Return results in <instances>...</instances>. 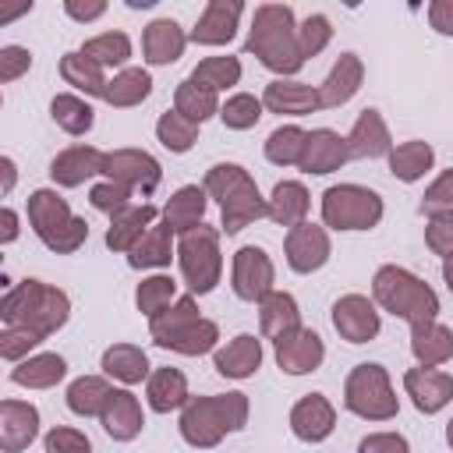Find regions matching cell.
<instances>
[{"mask_svg":"<svg viewBox=\"0 0 453 453\" xmlns=\"http://www.w3.org/2000/svg\"><path fill=\"white\" fill-rule=\"evenodd\" d=\"M244 53L258 57L265 71L276 78H297L304 67L301 46H297V18L287 4H258L251 14V28L244 39Z\"/></svg>","mask_w":453,"mask_h":453,"instance_id":"1","label":"cell"},{"mask_svg":"<svg viewBox=\"0 0 453 453\" xmlns=\"http://www.w3.org/2000/svg\"><path fill=\"white\" fill-rule=\"evenodd\" d=\"M251 403L241 389L230 393H212V396H191L180 411V439L195 449H216L226 435L241 432L248 425Z\"/></svg>","mask_w":453,"mask_h":453,"instance_id":"2","label":"cell"},{"mask_svg":"<svg viewBox=\"0 0 453 453\" xmlns=\"http://www.w3.org/2000/svg\"><path fill=\"white\" fill-rule=\"evenodd\" d=\"M205 195L219 202V230L241 234L244 226L269 216V198H262L255 177L241 163H212L202 180Z\"/></svg>","mask_w":453,"mask_h":453,"instance_id":"3","label":"cell"},{"mask_svg":"<svg viewBox=\"0 0 453 453\" xmlns=\"http://www.w3.org/2000/svg\"><path fill=\"white\" fill-rule=\"evenodd\" d=\"M71 319V297L42 280H21L4 290L0 297V322L4 326H28L39 336H53Z\"/></svg>","mask_w":453,"mask_h":453,"instance_id":"4","label":"cell"},{"mask_svg":"<svg viewBox=\"0 0 453 453\" xmlns=\"http://www.w3.org/2000/svg\"><path fill=\"white\" fill-rule=\"evenodd\" d=\"M372 301L379 304V311H389L393 319L407 322V326H421V322H435L439 319V294L414 276L403 265H379L372 276Z\"/></svg>","mask_w":453,"mask_h":453,"instance_id":"5","label":"cell"},{"mask_svg":"<svg viewBox=\"0 0 453 453\" xmlns=\"http://www.w3.org/2000/svg\"><path fill=\"white\" fill-rule=\"evenodd\" d=\"M149 336H152L156 347L184 354V357L216 354V347H219V326L212 319L198 315V297L195 294L177 297L159 319H152Z\"/></svg>","mask_w":453,"mask_h":453,"instance_id":"6","label":"cell"},{"mask_svg":"<svg viewBox=\"0 0 453 453\" xmlns=\"http://www.w3.org/2000/svg\"><path fill=\"white\" fill-rule=\"evenodd\" d=\"M28 226L53 255H74L88 241V223L71 212L57 188H35L28 195Z\"/></svg>","mask_w":453,"mask_h":453,"instance_id":"7","label":"cell"},{"mask_svg":"<svg viewBox=\"0 0 453 453\" xmlns=\"http://www.w3.org/2000/svg\"><path fill=\"white\" fill-rule=\"evenodd\" d=\"M319 212H322L326 230L354 234V230H375L386 216V202H382L379 191L347 180V184H333V188L322 191Z\"/></svg>","mask_w":453,"mask_h":453,"instance_id":"8","label":"cell"},{"mask_svg":"<svg viewBox=\"0 0 453 453\" xmlns=\"http://www.w3.org/2000/svg\"><path fill=\"white\" fill-rule=\"evenodd\" d=\"M343 407L361 421H393L400 411V396L382 365L361 361L343 379Z\"/></svg>","mask_w":453,"mask_h":453,"instance_id":"9","label":"cell"},{"mask_svg":"<svg viewBox=\"0 0 453 453\" xmlns=\"http://www.w3.org/2000/svg\"><path fill=\"white\" fill-rule=\"evenodd\" d=\"M177 265L195 297L212 294L223 280V251H219V230L202 223L177 237Z\"/></svg>","mask_w":453,"mask_h":453,"instance_id":"10","label":"cell"},{"mask_svg":"<svg viewBox=\"0 0 453 453\" xmlns=\"http://www.w3.org/2000/svg\"><path fill=\"white\" fill-rule=\"evenodd\" d=\"M230 290H234L237 301H248V304H258L265 294L276 290V265H273L265 248L244 244V248L234 251V258H230Z\"/></svg>","mask_w":453,"mask_h":453,"instance_id":"11","label":"cell"},{"mask_svg":"<svg viewBox=\"0 0 453 453\" xmlns=\"http://www.w3.org/2000/svg\"><path fill=\"white\" fill-rule=\"evenodd\" d=\"M103 180H117L131 191L152 195L163 180V166L145 149H110L103 152Z\"/></svg>","mask_w":453,"mask_h":453,"instance_id":"12","label":"cell"},{"mask_svg":"<svg viewBox=\"0 0 453 453\" xmlns=\"http://www.w3.org/2000/svg\"><path fill=\"white\" fill-rule=\"evenodd\" d=\"M329 322L340 333V340H347V343H372L382 333V311L368 294L336 297L333 311H329Z\"/></svg>","mask_w":453,"mask_h":453,"instance_id":"13","label":"cell"},{"mask_svg":"<svg viewBox=\"0 0 453 453\" xmlns=\"http://www.w3.org/2000/svg\"><path fill=\"white\" fill-rule=\"evenodd\" d=\"M329 255H333V241H329V230L322 223L290 226L283 237V258H287L290 273H297V276L319 273L329 262Z\"/></svg>","mask_w":453,"mask_h":453,"instance_id":"14","label":"cell"},{"mask_svg":"<svg viewBox=\"0 0 453 453\" xmlns=\"http://www.w3.org/2000/svg\"><path fill=\"white\" fill-rule=\"evenodd\" d=\"M273 357H276L283 375H294V379L297 375H311L326 361V343H322V336L315 329L301 326L297 333H290V336L273 343Z\"/></svg>","mask_w":453,"mask_h":453,"instance_id":"15","label":"cell"},{"mask_svg":"<svg viewBox=\"0 0 453 453\" xmlns=\"http://www.w3.org/2000/svg\"><path fill=\"white\" fill-rule=\"evenodd\" d=\"M403 393L411 396L418 414H439L453 403V375L442 368H407L403 372Z\"/></svg>","mask_w":453,"mask_h":453,"instance_id":"16","label":"cell"},{"mask_svg":"<svg viewBox=\"0 0 453 453\" xmlns=\"http://www.w3.org/2000/svg\"><path fill=\"white\" fill-rule=\"evenodd\" d=\"M290 432L294 439L315 446V442H326L336 428V407L329 403V396L322 393H304L294 407H290Z\"/></svg>","mask_w":453,"mask_h":453,"instance_id":"17","label":"cell"},{"mask_svg":"<svg viewBox=\"0 0 453 453\" xmlns=\"http://www.w3.org/2000/svg\"><path fill=\"white\" fill-rule=\"evenodd\" d=\"M244 4L241 0H209L195 21V28L188 32V39L195 46H226L237 35Z\"/></svg>","mask_w":453,"mask_h":453,"instance_id":"18","label":"cell"},{"mask_svg":"<svg viewBox=\"0 0 453 453\" xmlns=\"http://www.w3.org/2000/svg\"><path fill=\"white\" fill-rule=\"evenodd\" d=\"M262 106L269 113H280V117H308V113H319L322 103H319V85H308V81H297V78H276L262 88Z\"/></svg>","mask_w":453,"mask_h":453,"instance_id":"19","label":"cell"},{"mask_svg":"<svg viewBox=\"0 0 453 453\" xmlns=\"http://www.w3.org/2000/svg\"><path fill=\"white\" fill-rule=\"evenodd\" d=\"M347 138V152L350 159H382L393 152V134H389V124L379 110H361L350 124V131L343 134Z\"/></svg>","mask_w":453,"mask_h":453,"instance_id":"20","label":"cell"},{"mask_svg":"<svg viewBox=\"0 0 453 453\" xmlns=\"http://www.w3.org/2000/svg\"><path fill=\"white\" fill-rule=\"evenodd\" d=\"M159 223V212H156V205L152 202H131L127 209H120V212H113L110 216V226H106V248L110 251H117V255H127L152 226Z\"/></svg>","mask_w":453,"mask_h":453,"instance_id":"21","label":"cell"},{"mask_svg":"<svg viewBox=\"0 0 453 453\" xmlns=\"http://www.w3.org/2000/svg\"><path fill=\"white\" fill-rule=\"evenodd\" d=\"M99 425H103V432H106L113 442H131V439H138L142 428H145L142 400H138L127 386L113 389L110 400H106V407H103V414H99Z\"/></svg>","mask_w":453,"mask_h":453,"instance_id":"22","label":"cell"},{"mask_svg":"<svg viewBox=\"0 0 453 453\" xmlns=\"http://www.w3.org/2000/svg\"><path fill=\"white\" fill-rule=\"evenodd\" d=\"M188 42H191L188 32L173 18H156L142 32V57H145L149 67H170L184 57Z\"/></svg>","mask_w":453,"mask_h":453,"instance_id":"23","label":"cell"},{"mask_svg":"<svg viewBox=\"0 0 453 453\" xmlns=\"http://www.w3.org/2000/svg\"><path fill=\"white\" fill-rule=\"evenodd\" d=\"M365 85V60L357 53H340L336 64L329 67L326 81L319 85V103L322 110H340L347 106Z\"/></svg>","mask_w":453,"mask_h":453,"instance_id":"24","label":"cell"},{"mask_svg":"<svg viewBox=\"0 0 453 453\" xmlns=\"http://www.w3.org/2000/svg\"><path fill=\"white\" fill-rule=\"evenodd\" d=\"M262 336H251V333H237L234 340H226L223 347H216L212 354V368L223 375V379H234V382H244L251 379L258 368H262Z\"/></svg>","mask_w":453,"mask_h":453,"instance_id":"25","label":"cell"},{"mask_svg":"<svg viewBox=\"0 0 453 453\" xmlns=\"http://www.w3.org/2000/svg\"><path fill=\"white\" fill-rule=\"evenodd\" d=\"M39 439V407L28 400H4L0 403V449L25 453Z\"/></svg>","mask_w":453,"mask_h":453,"instance_id":"26","label":"cell"},{"mask_svg":"<svg viewBox=\"0 0 453 453\" xmlns=\"http://www.w3.org/2000/svg\"><path fill=\"white\" fill-rule=\"evenodd\" d=\"M350 159L347 152V138L333 127H315L308 131V142H304V156H301V173H311V177H326L333 170H340L343 163Z\"/></svg>","mask_w":453,"mask_h":453,"instance_id":"27","label":"cell"},{"mask_svg":"<svg viewBox=\"0 0 453 453\" xmlns=\"http://www.w3.org/2000/svg\"><path fill=\"white\" fill-rule=\"evenodd\" d=\"M92 177H103V152L96 145H67L50 163V180L57 188H81Z\"/></svg>","mask_w":453,"mask_h":453,"instance_id":"28","label":"cell"},{"mask_svg":"<svg viewBox=\"0 0 453 453\" xmlns=\"http://www.w3.org/2000/svg\"><path fill=\"white\" fill-rule=\"evenodd\" d=\"M258 329H262V340H283L290 333L301 329V308H297V297L287 294V290H273L258 301Z\"/></svg>","mask_w":453,"mask_h":453,"instance_id":"29","label":"cell"},{"mask_svg":"<svg viewBox=\"0 0 453 453\" xmlns=\"http://www.w3.org/2000/svg\"><path fill=\"white\" fill-rule=\"evenodd\" d=\"M99 368L106 379H113L120 386H138V382H149V375H152L149 354L134 343H110L99 357Z\"/></svg>","mask_w":453,"mask_h":453,"instance_id":"30","label":"cell"},{"mask_svg":"<svg viewBox=\"0 0 453 453\" xmlns=\"http://www.w3.org/2000/svg\"><path fill=\"white\" fill-rule=\"evenodd\" d=\"M67 379V361L53 350H35L32 357L11 365V382L21 389H53Z\"/></svg>","mask_w":453,"mask_h":453,"instance_id":"31","label":"cell"},{"mask_svg":"<svg viewBox=\"0 0 453 453\" xmlns=\"http://www.w3.org/2000/svg\"><path fill=\"white\" fill-rule=\"evenodd\" d=\"M191 400L188 389V375L180 368H152L149 382H145V403L156 414H170V411H184V403Z\"/></svg>","mask_w":453,"mask_h":453,"instance_id":"32","label":"cell"},{"mask_svg":"<svg viewBox=\"0 0 453 453\" xmlns=\"http://www.w3.org/2000/svg\"><path fill=\"white\" fill-rule=\"evenodd\" d=\"M205 205H209V195L202 184H184L170 195V202L163 205V223L180 237L195 226L205 223Z\"/></svg>","mask_w":453,"mask_h":453,"instance_id":"33","label":"cell"},{"mask_svg":"<svg viewBox=\"0 0 453 453\" xmlns=\"http://www.w3.org/2000/svg\"><path fill=\"white\" fill-rule=\"evenodd\" d=\"M411 354L421 368H439V365L453 361V329L439 319L411 326Z\"/></svg>","mask_w":453,"mask_h":453,"instance_id":"34","label":"cell"},{"mask_svg":"<svg viewBox=\"0 0 453 453\" xmlns=\"http://www.w3.org/2000/svg\"><path fill=\"white\" fill-rule=\"evenodd\" d=\"M60 78H64V85H71V92H78L85 99H103L106 85H110L106 71L96 60H88L81 50H71L60 57Z\"/></svg>","mask_w":453,"mask_h":453,"instance_id":"35","label":"cell"},{"mask_svg":"<svg viewBox=\"0 0 453 453\" xmlns=\"http://www.w3.org/2000/svg\"><path fill=\"white\" fill-rule=\"evenodd\" d=\"M308 209H311V195L301 180H276L273 195H269V219L276 226H301L308 223Z\"/></svg>","mask_w":453,"mask_h":453,"instance_id":"36","label":"cell"},{"mask_svg":"<svg viewBox=\"0 0 453 453\" xmlns=\"http://www.w3.org/2000/svg\"><path fill=\"white\" fill-rule=\"evenodd\" d=\"M173 237H177V234L159 219V223L127 251V265L138 269V273H145V269H166L170 258H177V241H173Z\"/></svg>","mask_w":453,"mask_h":453,"instance_id":"37","label":"cell"},{"mask_svg":"<svg viewBox=\"0 0 453 453\" xmlns=\"http://www.w3.org/2000/svg\"><path fill=\"white\" fill-rule=\"evenodd\" d=\"M389 159V173L403 184H418L432 166H435V149L421 138H411V142H400L393 145V152L386 156Z\"/></svg>","mask_w":453,"mask_h":453,"instance_id":"38","label":"cell"},{"mask_svg":"<svg viewBox=\"0 0 453 453\" xmlns=\"http://www.w3.org/2000/svg\"><path fill=\"white\" fill-rule=\"evenodd\" d=\"M149 96H152V74L145 67H124L110 78L103 103L113 110H131V106H142Z\"/></svg>","mask_w":453,"mask_h":453,"instance_id":"39","label":"cell"},{"mask_svg":"<svg viewBox=\"0 0 453 453\" xmlns=\"http://www.w3.org/2000/svg\"><path fill=\"white\" fill-rule=\"evenodd\" d=\"M50 117H53V124H57L64 134H71V138L88 134L92 124H96L92 103H88L85 96H78V92H57V96L50 99Z\"/></svg>","mask_w":453,"mask_h":453,"instance_id":"40","label":"cell"},{"mask_svg":"<svg viewBox=\"0 0 453 453\" xmlns=\"http://www.w3.org/2000/svg\"><path fill=\"white\" fill-rule=\"evenodd\" d=\"M110 393H113V386H110L106 375H78L67 386L64 400H67V411L71 414H78V418H99L103 407H106V400H110Z\"/></svg>","mask_w":453,"mask_h":453,"instance_id":"41","label":"cell"},{"mask_svg":"<svg viewBox=\"0 0 453 453\" xmlns=\"http://www.w3.org/2000/svg\"><path fill=\"white\" fill-rule=\"evenodd\" d=\"M219 96L212 92V88H205V85H198V81H191V78H184L177 88H173V110L180 113V117H188V120H195L198 127L209 120V117H219Z\"/></svg>","mask_w":453,"mask_h":453,"instance_id":"42","label":"cell"},{"mask_svg":"<svg viewBox=\"0 0 453 453\" xmlns=\"http://www.w3.org/2000/svg\"><path fill=\"white\" fill-rule=\"evenodd\" d=\"M177 301V280L166 273H152L134 287V308L152 322Z\"/></svg>","mask_w":453,"mask_h":453,"instance_id":"43","label":"cell"},{"mask_svg":"<svg viewBox=\"0 0 453 453\" xmlns=\"http://www.w3.org/2000/svg\"><path fill=\"white\" fill-rule=\"evenodd\" d=\"M241 74H244L241 60L230 57V53H219V57H205V60H198L195 71H191L188 78L198 81V85H205V88H212V92L219 96V92H226V88L241 85Z\"/></svg>","mask_w":453,"mask_h":453,"instance_id":"44","label":"cell"},{"mask_svg":"<svg viewBox=\"0 0 453 453\" xmlns=\"http://www.w3.org/2000/svg\"><path fill=\"white\" fill-rule=\"evenodd\" d=\"M304 142H308V131L297 127V124H280L276 131H269L262 152L273 166H301V156H304Z\"/></svg>","mask_w":453,"mask_h":453,"instance_id":"45","label":"cell"},{"mask_svg":"<svg viewBox=\"0 0 453 453\" xmlns=\"http://www.w3.org/2000/svg\"><path fill=\"white\" fill-rule=\"evenodd\" d=\"M131 50H134V46H131L127 32H99V35H92V39L81 42V53H85L88 60H96L103 71H106V67L124 71L127 60H131Z\"/></svg>","mask_w":453,"mask_h":453,"instance_id":"46","label":"cell"},{"mask_svg":"<svg viewBox=\"0 0 453 453\" xmlns=\"http://www.w3.org/2000/svg\"><path fill=\"white\" fill-rule=\"evenodd\" d=\"M156 138H159V145H163L166 152L184 156V152H191L195 142H198V124L188 120V117H180L177 110H166V113H159V120H156Z\"/></svg>","mask_w":453,"mask_h":453,"instance_id":"47","label":"cell"},{"mask_svg":"<svg viewBox=\"0 0 453 453\" xmlns=\"http://www.w3.org/2000/svg\"><path fill=\"white\" fill-rule=\"evenodd\" d=\"M262 113H265V106H262V96H255V92H234V96H226V103L219 106V120H223V127H230V131H248V127H255V124L262 120Z\"/></svg>","mask_w":453,"mask_h":453,"instance_id":"48","label":"cell"},{"mask_svg":"<svg viewBox=\"0 0 453 453\" xmlns=\"http://www.w3.org/2000/svg\"><path fill=\"white\" fill-rule=\"evenodd\" d=\"M333 42V21L326 18V14H308L304 21H297V46H301V57L304 60H311V57H319L326 46Z\"/></svg>","mask_w":453,"mask_h":453,"instance_id":"49","label":"cell"},{"mask_svg":"<svg viewBox=\"0 0 453 453\" xmlns=\"http://www.w3.org/2000/svg\"><path fill=\"white\" fill-rule=\"evenodd\" d=\"M42 340H46V336H39V333L28 329V326H4V329H0V357H4L7 365H18V361L32 357Z\"/></svg>","mask_w":453,"mask_h":453,"instance_id":"50","label":"cell"},{"mask_svg":"<svg viewBox=\"0 0 453 453\" xmlns=\"http://www.w3.org/2000/svg\"><path fill=\"white\" fill-rule=\"evenodd\" d=\"M421 216L453 219V170H442L421 195Z\"/></svg>","mask_w":453,"mask_h":453,"instance_id":"51","label":"cell"},{"mask_svg":"<svg viewBox=\"0 0 453 453\" xmlns=\"http://www.w3.org/2000/svg\"><path fill=\"white\" fill-rule=\"evenodd\" d=\"M131 198H134V191L124 188V184H117V180H96V184L88 188V202H92V209H99V212H106V216L127 209Z\"/></svg>","mask_w":453,"mask_h":453,"instance_id":"52","label":"cell"},{"mask_svg":"<svg viewBox=\"0 0 453 453\" xmlns=\"http://www.w3.org/2000/svg\"><path fill=\"white\" fill-rule=\"evenodd\" d=\"M42 446H46V453H92L88 435L81 428H71V425H53L42 435Z\"/></svg>","mask_w":453,"mask_h":453,"instance_id":"53","label":"cell"},{"mask_svg":"<svg viewBox=\"0 0 453 453\" xmlns=\"http://www.w3.org/2000/svg\"><path fill=\"white\" fill-rule=\"evenodd\" d=\"M28 71H32V50L28 46H18V42L0 46V85H11Z\"/></svg>","mask_w":453,"mask_h":453,"instance_id":"54","label":"cell"},{"mask_svg":"<svg viewBox=\"0 0 453 453\" xmlns=\"http://www.w3.org/2000/svg\"><path fill=\"white\" fill-rule=\"evenodd\" d=\"M425 244L442 262L453 258V219H428L425 223Z\"/></svg>","mask_w":453,"mask_h":453,"instance_id":"55","label":"cell"},{"mask_svg":"<svg viewBox=\"0 0 453 453\" xmlns=\"http://www.w3.org/2000/svg\"><path fill=\"white\" fill-rule=\"evenodd\" d=\"M357 453H411V442L400 432H368L357 442Z\"/></svg>","mask_w":453,"mask_h":453,"instance_id":"56","label":"cell"},{"mask_svg":"<svg viewBox=\"0 0 453 453\" xmlns=\"http://www.w3.org/2000/svg\"><path fill=\"white\" fill-rule=\"evenodd\" d=\"M64 14L78 25H88L106 14V0H64Z\"/></svg>","mask_w":453,"mask_h":453,"instance_id":"57","label":"cell"},{"mask_svg":"<svg viewBox=\"0 0 453 453\" xmlns=\"http://www.w3.org/2000/svg\"><path fill=\"white\" fill-rule=\"evenodd\" d=\"M428 25L439 35H453V0H432L428 4Z\"/></svg>","mask_w":453,"mask_h":453,"instance_id":"58","label":"cell"},{"mask_svg":"<svg viewBox=\"0 0 453 453\" xmlns=\"http://www.w3.org/2000/svg\"><path fill=\"white\" fill-rule=\"evenodd\" d=\"M18 234H21V219H18V212H14L11 205H4V209H0V244H4V248L14 244Z\"/></svg>","mask_w":453,"mask_h":453,"instance_id":"59","label":"cell"},{"mask_svg":"<svg viewBox=\"0 0 453 453\" xmlns=\"http://www.w3.org/2000/svg\"><path fill=\"white\" fill-rule=\"evenodd\" d=\"M14 184H18V163L11 156H0V191L11 195Z\"/></svg>","mask_w":453,"mask_h":453,"instance_id":"60","label":"cell"},{"mask_svg":"<svg viewBox=\"0 0 453 453\" xmlns=\"http://www.w3.org/2000/svg\"><path fill=\"white\" fill-rule=\"evenodd\" d=\"M442 283H446V290L453 294V258L442 262Z\"/></svg>","mask_w":453,"mask_h":453,"instance_id":"61","label":"cell"},{"mask_svg":"<svg viewBox=\"0 0 453 453\" xmlns=\"http://www.w3.org/2000/svg\"><path fill=\"white\" fill-rule=\"evenodd\" d=\"M156 0H127V7H152Z\"/></svg>","mask_w":453,"mask_h":453,"instance_id":"62","label":"cell"},{"mask_svg":"<svg viewBox=\"0 0 453 453\" xmlns=\"http://www.w3.org/2000/svg\"><path fill=\"white\" fill-rule=\"evenodd\" d=\"M446 442H449V449H453V418L446 421Z\"/></svg>","mask_w":453,"mask_h":453,"instance_id":"63","label":"cell"}]
</instances>
